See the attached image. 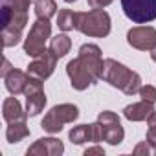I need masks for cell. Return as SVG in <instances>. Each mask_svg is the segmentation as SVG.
Masks as SVG:
<instances>
[{
  "instance_id": "6da1fadb",
  "label": "cell",
  "mask_w": 156,
  "mask_h": 156,
  "mask_svg": "<svg viewBox=\"0 0 156 156\" xmlns=\"http://www.w3.org/2000/svg\"><path fill=\"white\" fill-rule=\"evenodd\" d=\"M103 59L101 50L96 44H83L79 50L77 59L70 61L66 66V72L70 75L72 87L75 90H85L90 85H94L98 79H101L103 73Z\"/></svg>"
},
{
  "instance_id": "7a4b0ae2",
  "label": "cell",
  "mask_w": 156,
  "mask_h": 156,
  "mask_svg": "<svg viewBox=\"0 0 156 156\" xmlns=\"http://www.w3.org/2000/svg\"><path fill=\"white\" fill-rule=\"evenodd\" d=\"M101 79H105L107 83H110L116 88H121L127 96H134L136 92H140L141 88V79L140 75L132 70H129L127 66L119 64L114 59H107L103 64V73Z\"/></svg>"
},
{
  "instance_id": "3957f363",
  "label": "cell",
  "mask_w": 156,
  "mask_h": 156,
  "mask_svg": "<svg viewBox=\"0 0 156 156\" xmlns=\"http://www.w3.org/2000/svg\"><path fill=\"white\" fill-rule=\"evenodd\" d=\"M75 30H79L88 37H105L110 31V17L103 9L75 13Z\"/></svg>"
},
{
  "instance_id": "277c9868",
  "label": "cell",
  "mask_w": 156,
  "mask_h": 156,
  "mask_svg": "<svg viewBox=\"0 0 156 156\" xmlns=\"http://www.w3.org/2000/svg\"><path fill=\"white\" fill-rule=\"evenodd\" d=\"M26 24H28V11L2 6V39L6 48L15 46L20 41V31Z\"/></svg>"
},
{
  "instance_id": "5b68a950",
  "label": "cell",
  "mask_w": 156,
  "mask_h": 156,
  "mask_svg": "<svg viewBox=\"0 0 156 156\" xmlns=\"http://www.w3.org/2000/svg\"><path fill=\"white\" fill-rule=\"evenodd\" d=\"M127 19L136 24H147L156 19V0H121Z\"/></svg>"
},
{
  "instance_id": "8992f818",
  "label": "cell",
  "mask_w": 156,
  "mask_h": 156,
  "mask_svg": "<svg viewBox=\"0 0 156 156\" xmlns=\"http://www.w3.org/2000/svg\"><path fill=\"white\" fill-rule=\"evenodd\" d=\"M50 31H51V26L48 20L44 19H37V22L31 26L30 30V35L24 42V51L30 55V57H39L42 53H46V39L50 37Z\"/></svg>"
},
{
  "instance_id": "52a82bcc",
  "label": "cell",
  "mask_w": 156,
  "mask_h": 156,
  "mask_svg": "<svg viewBox=\"0 0 156 156\" xmlns=\"http://www.w3.org/2000/svg\"><path fill=\"white\" fill-rule=\"evenodd\" d=\"M98 134H99V141H108L110 145H118L123 141V127L119 125V118L110 112V110H105L99 114L98 118Z\"/></svg>"
},
{
  "instance_id": "ba28073f",
  "label": "cell",
  "mask_w": 156,
  "mask_h": 156,
  "mask_svg": "<svg viewBox=\"0 0 156 156\" xmlns=\"http://www.w3.org/2000/svg\"><path fill=\"white\" fill-rule=\"evenodd\" d=\"M77 116H79L77 107L68 105V103L57 105V107H53V108L44 116V119H42V129L48 130V132H51V134H55V132H59V130L62 129L64 123H70V121L77 119Z\"/></svg>"
},
{
  "instance_id": "9c48e42d",
  "label": "cell",
  "mask_w": 156,
  "mask_h": 156,
  "mask_svg": "<svg viewBox=\"0 0 156 156\" xmlns=\"http://www.w3.org/2000/svg\"><path fill=\"white\" fill-rule=\"evenodd\" d=\"M26 101H28V116H37L44 105H46V96H44V90H42V83L41 79H35V77H30V81L26 85Z\"/></svg>"
},
{
  "instance_id": "30bf717a",
  "label": "cell",
  "mask_w": 156,
  "mask_h": 156,
  "mask_svg": "<svg viewBox=\"0 0 156 156\" xmlns=\"http://www.w3.org/2000/svg\"><path fill=\"white\" fill-rule=\"evenodd\" d=\"M127 41L136 50H152L156 46V30L151 26H140L127 33Z\"/></svg>"
},
{
  "instance_id": "8fae6325",
  "label": "cell",
  "mask_w": 156,
  "mask_h": 156,
  "mask_svg": "<svg viewBox=\"0 0 156 156\" xmlns=\"http://www.w3.org/2000/svg\"><path fill=\"white\" fill-rule=\"evenodd\" d=\"M55 62H57V57L48 50L46 53L35 57V61L28 66V73H30V77H35V79L44 81V79H48V77L51 75V72L55 68Z\"/></svg>"
},
{
  "instance_id": "7c38bea8",
  "label": "cell",
  "mask_w": 156,
  "mask_h": 156,
  "mask_svg": "<svg viewBox=\"0 0 156 156\" xmlns=\"http://www.w3.org/2000/svg\"><path fill=\"white\" fill-rule=\"evenodd\" d=\"M62 151H64V147H62L61 140L42 138L28 149V154H51V156H55V154H61Z\"/></svg>"
},
{
  "instance_id": "4fadbf2b",
  "label": "cell",
  "mask_w": 156,
  "mask_h": 156,
  "mask_svg": "<svg viewBox=\"0 0 156 156\" xmlns=\"http://www.w3.org/2000/svg\"><path fill=\"white\" fill-rule=\"evenodd\" d=\"M4 79H6V88L13 96H17V94H22L26 90V85L30 81V73H24L20 70H11Z\"/></svg>"
},
{
  "instance_id": "5bb4252c",
  "label": "cell",
  "mask_w": 156,
  "mask_h": 156,
  "mask_svg": "<svg viewBox=\"0 0 156 156\" xmlns=\"http://www.w3.org/2000/svg\"><path fill=\"white\" fill-rule=\"evenodd\" d=\"M123 112H125V118L130 121H143V119H149V116L154 112V108H152V103H147L141 99V103L129 105Z\"/></svg>"
},
{
  "instance_id": "9a60e30c",
  "label": "cell",
  "mask_w": 156,
  "mask_h": 156,
  "mask_svg": "<svg viewBox=\"0 0 156 156\" xmlns=\"http://www.w3.org/2000/svg\"><path fill=\"white\" fill-rule=\"evenodd\" d=\"M70 140L77 145H81L85 141H98V129L96 123L94 125H79L73 127L70 130Z\"/></svg>"
},
{
  "instance_id": "2e32d148",
  "label": "cell",
  "mask_w": 156,
  "mask_h": 156,
  "mask_svg": "<svg viewBox=\"0 0 156 156\" xmlns=\"http://www.w3.org/2000/svg\"><path fill=\"white\" fill-rule=\"evenodd\" d=\"M2 112H4V119L8 123H15V121H24L28 114L22 112V107L19 103L17 98H8L4 101V107H2Z\"/></svg>"
},
{
  "instance_id": "e0dca14e",
  "label": "cell",
  "mask_w": 156,
  "mask_h": 156,
  "mask_svg": "<svg viewBox=\"0 0 156 156\" xmlns=\"http://www.w3.org/2000/svg\"><path fill=\"white\" fill-rule=\"evenodd\" d=\"M70 48H72V41H70V37L68 35H57V37H53L51 41H50V51L57 57V59H61V57H64L68 51H70Z\"/></svg>"
},
{
  "instance_id": "ac0fdd59",
  "label": "cell",
  "mask_w": 156,
  "mask_h": 156,
  "mask_svg": "<svg viewBox=\"0 0 156 156\" xmlns=\"http://www.w3.org/2000/svg\"><path fill=\"white\" fill-rule=\"evenodd\" d=\"M30 134V129L26 127L24 121H15V123H9L8 130H6V138L9 143H17L20 140H24L26 136Z\"/></svg>"
},
{
  "instance_id": "d6986e66",
  "label": "cell",
  "mask_w": 156,
  "mask_h": 156,
  "mask_svg": "<svg viewBox=\"0 0 156 156\" xmlns=\"http://www.w3.org/2000/svg\"><path fill=\"white\" fill-rule=\"evenodd\" d=\"M57 11V6L53 0H35V15L37 19H44L50 20V17H53Z\"/></svg>"
},
{
  "instance_id": "ffe728a7",
  "label": "cell",
  "mask_w": 156,
  "mask_h": 156,
  "mask_svg": "<svg viewBox=\"0 0 156 156\" xmlns=\"http://www.w3.org/2000/svg\"><path fill=\"white\" fill-rule=\"evenodd\" d=\"M57 24L62 31H70L75 28V13L72 9H61L57 15Z\"/></svg>"
},
{
  "instance_id": "44dd1931",
  "label": "cell",
  "mask_w": 156,
  "mask_h": 156,
  "mask_svg": "<svg viewBox=\"0 0 156 156\" xmlns=\"http://www.w3.org/2000/svg\"><path fill=\"white\" fill-rule=\"evenodd\" d=\"M147 123H149V130H147V141H149V145H152V147L156 149V112H152V114L149 116Z\"/></svg>"
},
{
  "instance_id": "7402d4cb",
  "label": "cell",
  "mask_w": 156,
  "mask_h": 156,
  "mask_svg": "<svg viewBox=\"0 0 156 156\" xmlns=\"http://www.w3.org/2000/svg\"><path fill=\"white\" fill-rule=\"evenodd\" d=\"M140 96H141V99L147 101V103H156V88L151 87V85L141 87V88H140Z\"/></svg>"
},
{
  "instance_id": "603a6c76",
  "label": "cell",
  "mask_w": 156,
  "mask_h": 156,
  "mask_svg": "<svg viewBox=\"0 0 156 156\" xmlns=\"http://www.w3.org/2000/svg\"><path fill=\"white\" fill-rule=\"evenodd\" d=\"M2 6L13 8V9L28 11V8H30V0H2Z\"/></svg>"
},
{
  "instance_id": "cb8c5ba5",
  "label": "cell",
  "mask_w": 156,
  "mask_h": 156,
  "mask_svg": "<svg viewBox=\"0 0 156 156\" xmlns=\"http://www.w3.org/2000/svg\"><path fill=\"white\" fill-rule=\"evenodd\" d=\"M87 2H88V6H90L92 9H101V8L108 6L112 0H87Z\"/></svg>"
},
{
  "instance_id": "d4e9b609",
  "label": "cell",
  "mask_w": 156,
  "mask_h": 156,
  "mask_svg": "<svg viewBox=\"0 0 156 156\" xmlns=\"http://www.w3.org/2000/svg\"><path fill=\"white\" fill-rule=\"evenodd\" d=\"M134 152H136V154H140V152H147V154H149V152H152V154H156V149H154V147H152V149H149V141H145V143L138 145V147L134 149Z\"/></svg>"
},
{
  "instance_id": "484cf974",
  "label": "cell",
  "mask_w": 156,
  "mask_h": 156,
  "mask_svg": "<svg viewBox=\"0 0 156 156\" xmlns=\"http://www.w3.org/2000/svg\"><path fill=\"white\" fill-rule=\"evenodd\" d=\"M85 154H87V156H88V154H103V149H101V147H94V149H88Z\"/></svg>"
},
{
  "instance_id": "4316f807",
  "label": "cell",
  "mask_w": 156,
  "mask_h": 156,
  "mask_svg": "<svg viewBox=\"0 0 156 156\" xmlns=\"http://www.w3.org/2000/svg\"><path fill=\"white\" fill-rule=\"evenodd\" d=\"M11 70H9V62H8V59H4V68H2V75L6 77L8 73H9Z\"/></svg>"
},
{
  "instance_id": "83f0119b",
  "label": "cell",
  "mask_w": 156,
  "mask_h": 156,
  "mask_svg": "<svg viewBox=\"0 0 156 156\" xmlns=\"http://www.w3.org/2000/svg\"><path fill=\"white\" fill-rule=\"evenodd\" d=\"M151 57H152V61L156 62V46H154V48L151 50Z\"/></svg>"
},
{
  "instance_id": "f1b7e54d",
  "label": "cell",
  "mask_w": 156,
  "mask_h": 156,
  "mask_svg": "<svg viewBox=\"0 0 156 156\" xmlns=\"http://www.w3.org/2000/svg\"><path fill=\"white\" fill-rule=\"evenodd\" d=\"M64 2H75V0H64Z\"/></svg>"
}]
</instances>
